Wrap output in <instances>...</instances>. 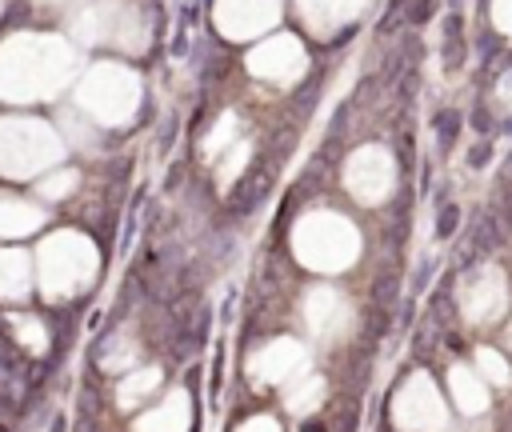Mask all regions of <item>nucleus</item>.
<instances>
[{"label":"nucleus","mask_w":512,"mask_h":432,"mask_svg":"<svg viewBox=\"0 0 512 432\" xmlns=\"http://www.w3.org/2000/svg\"><path fill=\"white\" fill-rule=\"evenodd\" d=\"M76 184H80V176H76L72 168H64V172H52V176L40 180V196H44V200H64Z\"/></svg>","instance_id":"dca6fc26"},{"label":"nucleus","mask_w":512,"mask_h":432,"mask_svg":"<svg viewBox=\"0 0 512 432\" xmlns=\"http://www.w3.org/2000/svg\"><path fill=\"white\" fill-rule=\"evenodd\" d=\"M156 388H160V368H140V372H128V376L120 380L116 400H120V408L128 412V408H136L144 396H152Z\"/></svg>","instance_id":"ddd939ff"},{"label":"nucleus","mask_w":512,"mask_h":432,"mask_svg":"<svg viewBox=\"0 0 512 432\" xmlns=\"http://www.w3.org/2000/svg\"><path fill=\"white\" fill-rule=\"evenodd\" d=\"M236 432H280V424H276L272 416H252V420H244Z\"/></svg>","instance_id":"aec40b11"},{"label":"nucleus","mask_w":512,"mask_h":432,"mask_svg":"<svg viewBox=\"0 0 512 432\" xmlns=\"http://www.w3.org/2000/svg\"><path fill=\"white\" fill-rule=\"evenodd\" d=\"M100 256L84 232H52L36 248V280L48 300H68L96 280Z\"/></svg>","instance_id":"f257e3e1"},{"label":"nucleus","mask_w":512,"mask_h":432,"mask_svg":"<svg viewBox=\"0 0 512 432\" xmlns=\"http://www.w3.org/2000/svg\"><path fill=\"white\" fill-rule=\"evenodd\" d=\"M452 224H456V212H452V208H448V212H444V220H440V232H448V228H452Z\"/></svg>","instance_id":"412c9836"},{"label":"nucleus","mask_w":512,"mask_h":432,"mask_svg":"<svg viewBox=\"0 0 512 432\" xmlns=\"http://www.w3.org/2000/svg\"><path fill=\"white\" fill-rule=\"evenodd\" d=\"M288 408L292 412H312L320 400H324V380L320 376H304V380H296V384H288Z\"/></svg>","instance_id":"4468645a"},{"label":"nucleus","mask_w":512,"mask_h":432,"mask_svg":"<svg viewBox=\"0 0 512 432\" xmlns=\"http://www.w3.org/2000/svg\"><path fill=\"white\" fill-rule=\"evenodd\" d=\"M44 224V212L28 200H16V196H0V240H16V236H28Z\"/></svg>","instance_id":"f8f14e48"},{"label":"nucleus","mask_w":512,"mask_h":432,"mask_svg":"<svg viewBox=\"0 0 512 432\" xmlns=\"http://www.w3.org/2000/svg\"><path fill=\"white\" fill-rule=\"evenodd\" d=\"M248 152H252V148H248V144H244V140H240V144H232V148H228V160H224V164H220V168H216V180H220V188H228V184H232V180H236V176H240V168H244V164H248Z\"/></svg>","instance_id":"6ab92c4d"},{"label":"nucleus","mask_w":512,"mask_h":432,"mask_svg":"<svg viewBox=\"0 0 512 432\" xmlns=\"http://www.w3.org/2000/svg\"><path fill=\"white\" fill-rule=\"evenodd\" d=\"M12 324H16V336H20V344H24L28 352H44V348H48V332H44V324H40V320L16 316Z\"/></svg>","instance_id":"f3484780"},{"label":"nucleus","mask_w":512,"mask_h":432,"mask_svg":"<svg viewBox=\"0 0 512 432\" xmlns=\"http://www.w3.org/2000/svg\"><path fill=\"white\" fill-rule=\"evenodd\" d=\"M304 364H308L304 348H300L296 340L280 336V340H272V344H264L260 352H252V356H248V376H252L256 384H276V380H284V376L300 372Z\"/></svg>","instance_id":"423d86ee"},{"label":"nucleus","mask_w":512,"mask_h":432,"mask_svg":"<svg viewBox=\"0 0 512 432\" xmlns=\"http://www.w3.org/2000/svg\"><path fill=\"white\" fill-rule=\"evenodd\" d=\"M32 288V256L24 248H0V300H20Z\"/></svg>","instance_id":"9b49d317"},{"label":"nucleus","mask_w":512,"mask_h":432,"mask_svg":"<svg viewBox=\"0 0 512 432\" xmlns=\"http://www.w3.org/2000/svg\"><path fill=\"white\" fill-rule=\"evenodd\" d=\"M296 260L316 272H336L356 256V232L332 212H308L292 232Z\"/></svg>","instance_id":"7ed1b4c3"},{"label":"nucleus","mask_w":512,"mask_h":432,"mask_svg":"<svg viewBox=\"0 0 512 432\" xmlns=\"http://www.w3.org/2000/svg\"><path fill=\"white\" fill-rule=\"evenodd\" d=\"M348 192L356 196V200H380L384 192H388V180H392V164H388V156L380 152V148H364V152H356L352 156V164H348Z\"/></svg>","instance_id":"0eeeda50"},{"label":"nucleus","mask_w":512,"mask_h":432,"mask_svg":"<svg viewBox=\"0 0 512 432\" xmlns=\"http://www.w3.org/2000/svg\"><path fill=\"white\" fill-rule=\"evenodd\" d=\"M68 68H72V56L60 52V48H48V44H44L40 60L16 64V60L0 56V96H8V100H44L68 80Z\"/></svg>","instance_id":"39448f33"},{"label":"nucleus","mask_w":512,"mask_h":432,"mask_svg":"<svg viewBox=\"0 0 512 432\" xmlns=\"http://www.w3.org/2000/svg\"><path fill=\"white\" fill-rule=\"evenodd\" d=\"M136 360V348H132V340L124 344V336H116V340H108V352L100 356V364L104 368H112V372H128V364Z\"/></svg>","instance_id":"a211bd4d"},{"label":"nucleus","mask_w":512,"mask_h":432,"mask_svg":"<svg viewBox=\"0 0 512 432\" xmlns=\"http://www.w3.org/2000/svg\"><path fill=\"white\" fill-rule=\"evenodd\" d=\"M60 156L64 144L52 132V124L32 116H0V176H40L44 168L60 164Z\"/></svg>","instance_id":"f03ea898"},{"label":"nucleus","mask_w":512,"mask_h":432,"mask_svg":"<svg viewBox=\"0 0 512 432\" xmlns=\"http://www.w3.org/2000/svg\"><path fill=\"white\" fill-rule=\"evenodd\" d=\"M188 420H192L188 392L176 388V392H168V400H164L160 408L144 412V416L132 424V432H188Z\"/></svg>","instance_id":"9d476101"},{"label":"nucleus","mask_w":512,"mask_h":432,"mask_svg":"<svg viewBox=\"0 0 512 432\" xmlns=\"http://www.w3.org/2000/svg\"><path fill=\"white\" fill-rule=\"evenodd\" d=\"M248 68L256 76H268V80H292V76L304 72V56H300V48L292 40H280V44H268V48L252 52Z\"/></svg>","instance_id":"1a4fd4ad"},{"label":"nucleus","mask_w":512,"mask_h":432,"mask_svg":"<svg viewBox=\"0 0 512 432\" xmlns=\"http://www.w3.org/2000/svg\"><path fill=\"white\" fill-rule=\"evenodd\" d=\"M304 320H308L312 336L332 340V336L348 324V304H344L332 288H312L308 300H304Z\"/></svg>","instance_id":"6e6552de"},{"label":"nucleus","mask_w":512,"mask_h":432,"mask_svg":"<svg viewBox=\"0 0 512 432\" xmlns=\"http://www.w3.org/2000/svg\"><path fill=\"white\" fill-rule=\"evenodd\" d=\"M236 128H240V124H236V116H232V112H228V116H220V120H216V128H212V132L204 136V144H200L204 160H216L224 148H232V140H236Z\"/></svg>","instance_id":"2eb2a0df"},{"label":"nucleus","mask_w":512,"mask_h":432,"mask_svg":"<svg viewBox=\"0 0 512 432\" xmlns=\"http://www.w3.org/2000/svg\"><path fill=\"white\" fill-rule=\"evenodd\" d=\"M76 100L92 116V124H128L136 104H140V80L132 72H124V68L104 64V68L88 72V80L80 84Z\"/></svg>","instance_id":"20e7f679"}]
</instances>
